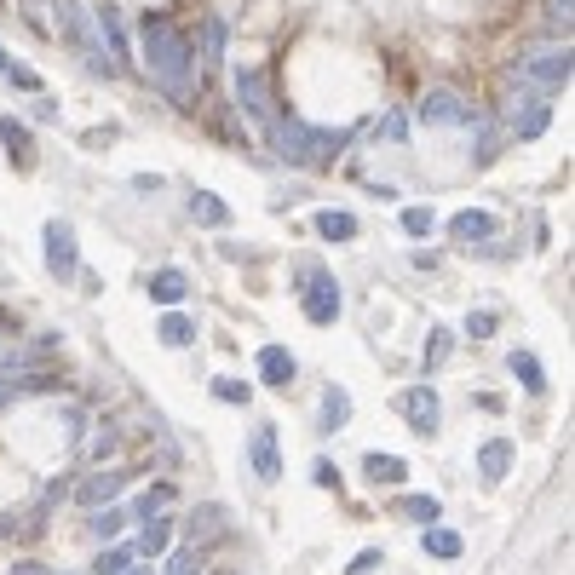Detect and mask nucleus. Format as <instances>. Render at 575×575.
<instances>
[{
  "instance_id": "1",
  "label": "nucleus",
  "mask_w": 575,
  "mask_h": 575,
  "mask_svg": "<svg viewBox=\"0 0 575 575\" xmlns=\"http://www.w3.org/2000/svg\"><path fill=\"white\" fill-rule=\"evenodd\" d=\"M138 41H144V69H150V81H156L167 98H190V75H196V46H190V35H184L173 18L144 12Z\"/></svg>"
},
{
  "instance_id": "2",
  "label": "nucleus",
  "mask_w": 575,
  "mask_h": 575,
  "mask_svg": "<svg viewBox=\"0 0 575 575\" xmlns=\"http://www.w3.org/2000/svg\"><path fill=\"white\" fill-rule=\"evenodd\" d=\"M265 138H271L276 161H288V167H328V161L345 150V138H351V133L305 127L299 115H276V121H265Z\"/></svg>"
},
{
  "instance_id": "3",
  "label": "nucleus",
  "mask_w": 575,
  "mask_h": 575,
  "mask_svg": "<svg viewBox=\"0 0 575 575\" xmlns=\"http://www.w3.org/2000/svg\"><path fill=\"white\" fill-rule=\"evenodd\" d=\"M512 75H518V81H529L535 92L570 87V46H541V52H524V58H512Z\"/></svg>"
},
{
  "instance_id": "4",
  "label": "nucleus",
  "mask_w": 575,
  "mask_h": 575,
  "mask_svg": "<svg viewBox=\"0 0 575 575\" xmlns=\"http://www.w3.org/2000/svg\"><path fill=\"white\" fill-rule=\"evenodd\" d=\"M299 311H305V322H317V328H328V322L340 317V305H345V294H340V282L328 271H317V265H299Z\"/></svg>"
},
{
  "instance_id": "5",
  "label": "nucleus",
  "mask_w": 575,
  "mask_h": 575,
  "mask_svg": "<svg viewBox=\"0 0 575 575\" xmlns=\"http://www.w3.org/2000/svg\"><path fill=\"white\" fill-rule=\"evenodd\" d=\"M41 242H46V271L58 276V282L81 276V248H75V225L69 219H46Z\"/></svg>"
},
{
  "instance_id": "6",
  "label": "nucleus",
  "mask_w": 575,
  "mask_h": 575,
  "mask_svg": "<svg viewBox=\"0 0 575 575\" xmlns=\"http://www.w3.org/2000/svg\"><path fill=\"white\" fill-rule=\"evenodd\" d=\"M414 115H420L426 127H472V121H478V110H472L460 92H449V87H432L420 104H414Z\"/></svg>"
},
{
  "instance_id": "7",
  "label": "nucleus",
  "mask_w": 575,
  "mask_h": 575,
  "mask_svg": "<svg viewBox=\"0 0 575 575\" xmlns=\"http://www.w3.org/2000/svg\"><path fill=\"white\" fill-rule=\"evenodd\" d=\"M236 98H242V110H248L259 127L282 115V110H276V98H271V75H265V69H253V64L236 69Z\"/></svg>"
},
{
  "instance_id": "8",
  "label": "nucleus",
  "mask_w": 575,
  "mask_h": 575,
  "mask_svg": "<svg viewBox=\"0 0 575 575\" xmlns=\"http://www.w3.org/2000/svg\"><path fill=\"white\" fill-rule=\"evenodd\" d=\"M552 121V104L541 98V92H518V98H506V127L518 138H541Z\"/></svg>"
},
{
  "instance_id": "9",
  "label": "nucleus",
  "mask_w": 575,
  "mask_h": 575,
  "mask_svg": "<svg viewBox=\"0 0 575 575\" xmlns=\"http://www.w3.org/2000/svg\"><path fill=\"white\" fill-rule=\"evenodd\" d=\"M397 414L409 420V432L432 437V432H437V420H443V403H437V391H432V386H409V391H397Z\"/></svg>"
},
{
  "instance_id": "10",
  "label": "nucleus",
  "mask_w": 575,
  "mask_h": 575,
  "mask_svg": "<svg viewBox=\"0 0 575 575\" xmlns=\"http://www.w3.org/2000/svg\"><path fill=\"white\" fill-rule=\"evenodd\" d=\"M248 460H253V472H259L265 483L282 478V455H276V426H253V437H248Z\"/></svg>"
},
{
  "instance_id": "11",
  "label": "nucleus",
  "mask_w": 575,
  "mask_h": 575,
  "mask_svg": "<svg viewBox=\"0 0 575 575\" xmlns=\"http://www.w3.org/2000/svg\"><path fill=\"white\" fill-rule=\"evenodd\" d=\"M495 230H501V219H495V213H483V207H466V213H455V219H449V236H455V242H466V248H472V242H489Z\"/></svg>"
},
{
  "instance_id": "12",
  "label": "nucleus",
  "mask_w": 575,
  "mask_h": 575,
  "mask_svg": "<svg viewBox=\"0 0 575 575\" xmlns=\"http://www.w3.org/2000/svg\"><path fill=\"white\" fill-rule=\"evenodd\" d=\"M294 374H299V363L288 345H259V380L265 386H294Z\"/></svg>"
},
{
  "instance_id": "13",
  "label": "nucleus",
  "mask_w": 575,
  "mask_h": 575,
  "mask_svg": "<svg viewBox=\"0 0 575 575\" xmlns=\"http://www.w3.org/2000/svg\"><path fill=\"white\" fill-rule=\"evenodd\" d=\"M121 483H127V472H115V466H104V472H92V478H81V489H75V501H81V506H110L115 495H121Z\"/></svg>"
},
{
  "instance_id": "14",
  "label": "nucleus",
  "mask_w": 575,
  "mask_h": 575,
  "mask_svg": "<svg viewBox=\"0 0 575 575\" xmlns=\"http://www.w3.org/2000/svg\"><path fill=\"white\" fill-rule=\"evenodd\" d=\"M512 455H518V449H512L506 437H489V443L478 449V472H483V483H501L506 472H512Z\"/></svg>"
},
{
  "instance_id": "15",
  "label": "nucleus",
  "mask_w": 575,
  "mask_h": 575,
  "mask_svg": "<svg viewBox=\"0 0 575 575\" xmlns=\"http://www.w3.org/2000/svg\"><path fill=\"white\" fill-rule=\"evenodd\" d=\"M357 213H345V207H322L317 213V236L322 242H357Z\"/></svg>"
},
{
  "instance_id": "16",
  "label": "nucleus",
  "mask_w": 575,
  "mask_h": 575,
  "mask_svg": "<svg viewBox=\"0 0 575 575\" xmlns=\"http://www.w3.org/2000/svg\"><path fill=\"white\" fill-rule=\"evenodd\" d=\"M184 294H190V276H184L179 265H161V271L150 276V299H156V305H179Z\"/></svg>"
},
{
  "instance_id": "17",
  "label": "nucleus",
  "mask_w": 575,
  "mask_h": 575,
  "mask_svg": "<svg viewBox=\"0 0 575 575\" xmlns=\"http://www.w3.org/2000/svg\"><path fill=\"white\" fill-rule=\"evenodd\" d=\"M506 368L518 374V386H524V391H535V397L547 391V368H541V357H535V351H512V357H506Z\"/></svg>"
},
{
  "instance_id": "18",
  "label": "nucleus",
  "mask_w": 575,
  "mask_h": 575,
  "mask_svg": "<svg viewBox=\"0 0 575 575\" xmlns=\"http://www.w3.org/2000/svg\"><path fill=\"white\" fill-rule=\"evenodd\" d=\"M190 219H196V225H207V230H225L230 225V207L219 202L213 190H196V196H190Z\"/></svg>"
},
{
  "instance_id": "19",
  "label": "nucleus",
  "mask_w": 575,
  "mask_h": 575,
  "mask_svg": "<svg viewBox=\"0 0 575 575\" xmlns=\"http://www.w3.org/2000/svg\"><path fill=\"white\" fill-rule=\"evenodd\" d=\"M363 472H368V483H403V478H409V460H403V455H380V449H374V455H363Z\"/></svg>"
},
{
  "instance_id": "20",
  "label": "nucleus",
  "mask_w": 575,
  "mask_h": 575,
  "mask_svg": "<svg viewBox=\"0 0 575 575\" xmlns=\"http://www.w3.org/2000/svg\"><path fill=\"white\" fill-rule=\"evenodd\" d=\"M225 506H196V518H190V541L202 547V541H219L225 535Z\"/></svg>"
},
{
  "instance_id": "21",
  "label": "nucleus",
  "mask_w": 575,
  "mask_h": 575,
  "mask_svg": "<svg viewBox=\"0 0 575 575\" xmlns=\"http://www.w3.org/2000/svg\"><path fill=\"white\" fill-rule=\"evenodd\" d=\"M345 420H351V391L328 386V391H322V432H340Z\"/></svg>"
},
{
  "instance_id": "22",
  "label": "nucleus",
  "mask_w": 575,
  "mask_h": 575,
  "mask_svg": "<svg viewBox=\"0 0 575 575\" xmlns=\"http://www.w3.org/2000/svg\"><path fill=\"white\" fill-rule=\"evenodd\" d=\"M156 334H161V345H167V351H184V345H196V322L179 317V311H167Z\"/></svg>"
},
{
  "instance_id": "23",
  "label": "nucleus",
  "mask_w": 575,
  "mask_h": 575,
  "mask_svg": "<svg viewBox=\"0 0 575 575\" xmlns=\"http://www.w3.org/2000/svg\"><path fill=\"white\" fill-rule=\"evenodd\" d=\"M167 541H173V518H144V529H138V552H167Z\"/></svg>"
},
{
  "instance_id": "24",
  "label": "nucleus",
  "mask_w": 575,
  "mask_h": 575,
  "mask_svg": "<svg viewBox=\"0 0 575 575\" xmlns=\"http://www.w3.org/2000/svg\"><path fill=\"white\" fill-rule=\"evenodd\" d=\"M460 547H466V541H460L455 529L426 524V552H432V558H460Z\"/></svg>"
},
{
  "instance_id": "25",
  "label": "nucleus",
  "mask_w": 575,
  "mask_h": 575,
  "mask_svg": "<svg viewBox=\"0 0 575 575\" xmlns=\"http://www.w3.org/2000/svg\"><path fill=\"white\" fill-rule=\"evenodd\" d=\"M397 512H403V518H414V524H437V512H443V506H437V495H403V501H397Z\"/></svg>"
},
{
  "instance_id": "26",
  "label": "nucleus",
  "mask_w": 575,
  "mask_h": 575,
  "mask_svg": "<svg viewBox=\"0 0 575 575\" xmlns=\"http://www.w3.org/2000/svg\"><path fill=\"white\" fill-rule=\"evenodd\" d=\"M202 58L207 64L225 58V18H202Z\"/></svg>"
},
{
  "instance_id": "27",
  "label": "nucleus",
  "mask_w": 575,
  "mask_h": 575,
  "mask_svg": "<svg viewBox=\"0 0 575 575\" xmlns=\"http://www.w3.org/2000/svg\"><path fill=\"white\" fill-rule=\"evenodd\" d=\"M449 351H455V334H449V328H432V340H426V351H420V368L432 374V368L443 363Z\"/></svg>"
},
{
  "instance_id": "28",
  "label": "nucleus",
  "mask_w": 575,
  "mask_h": 575,
  "mask_svg": "<svg viewBox=\"0 0 575 575\" xmlns=\"http://www.w3.org/2000/svg\"><path fill=\"white\" fill-rule=\"evenodd\" d=\"M121 524H127V512H121V506H92V535H98V541L121 535Z\"/></svg>"
},
{
  "instance_id": "29",
  "label": "nucleus",
  "mask_w": 575,
  "mask_h": 575,
  "mask_svg": "<svg viewBox=\"0 0 575 575\" xmlns=\"http://www.w3.org/2000/svg\"><path fill=\"white\" fill-rule=\"evenodd\" d=\"M472 127H478V167H489V161L501 156V133H495V127H489V121H472Z\"/></svg>"
},
{
  "instance_id": "30",
  "label": "nucleus",
  "mask_w": 575,
  "mask_h": 575,
  "mask_svg": "<svg viewBox=\"0 0 575 575\" xmlns=\"http://www.w3.org/2000/svg\"><path fill=\"white\" fill-rule=\"evenodd\" d=\"M213 397H219V403H248L253 386H248V380H230V374H219V380H213Z\"/></svg>"
},
{
  "instance_id": "31",
  "label": "nucleus",
  "mask_w": 575,
  "mask_h": 575,
  "mask_svg": "<svg viewBox=\"0 0 575 575\" xmlns=\"http://www.w3.org/2000/svg\"><path fill=\"white\" fill-rule=\"evenodd\" d=\"M133 564V547H110V552H98V564H92V575H121Z\"/></svg>"
},
{
  "instance_id": "32",
  "label": "nucleus",
  "mask_w": 575,
  "mask_h": 575,
  "mask_svg": "<svg viewBox=\"0 0 575 575\" xmlns=\"http://www.w3.org/2000/svg\"><path fill=\"white\" fill-rule=\"evenodd\" d=\"M167 575H202V547H179L167 558Z\"/></svg>"
},
{
  "instance_id": "33",
  "label": "nucleus",
  "mask_w": 575,
  "mask_h": 575,
  "mask_svg": "<svg viewBox=\"0 0 575 575\" xmlns=\"http://www.w3.org/2000/svg\"><path fill=\"white\" fill-rule=\"evenodd\" d=\"M432 225H437L432 207H403V230H409V236H432Z\"/></svg>"
},
{
  "instance_id": "34",
  "label": "nucleus",
  "mask_w": 575,
  "mask_h": 575,
  "mask_svg": "<svg viewBox=\"0 0 575 575\" xmlns=\"http://www.w3.org/2000/svg\"><path fill=\"white\" fill-rule=\"evenodd\" d=\"M495 328H501V311H472V317H466V334H472V340H489Z\"/></svg>"
},
{
  "instance_id": "35",
  "label": "nucleus",
  "mask_w": 575,
  "mask_h": 575,
  "mask_svg": "<svg viewBox=\"0 0 575 575\" xmlns=\"http://www.w3.org/2000/svg\"><path fill=\"white\" fill-rule=\"evenodd\" d=\"M167 501H173V489H167V483H161V489H150V495H138V518H156Z\"/></svg>"
},
{
  "instance_id": "36",
  "label": "nucleus",
  "mask_w": 575,
  "mask_h": 575,
  "mask_svg": "<svg viewBox=\"0 0 575 575\" xmlns=\"http://www.w3.org/2000/svg\"><path fill=\"white\" fill-rule=\"evenodd\" d=\"M0 138H6L12 150H29V127H23V121H12V115L0 121Z\"/></svg>"
},
{
  "instance_id": "37",
  "label": "nucleus",
  "mask_w": 575,
  "mask_h": 575,
  "mask_svg": "<svg viewBox=\"0 0 575 575\" xmlns=\"http://www.w3.org/2000/svg\"><path fill=\"white\" fill-rule=\"evenodd\" d=\"M380 564H386V558H380V552L368 547V552H357V558H351V570H345V575H374Z\"/></svg>"
},
{
  "instance_id": "38",
  "label": "nucleus",
  "mask_w": 575,
  "mask_h": 575,
  "mask_svg": "<svg viewBox=\"0 0 575 575\" xmlns=\"http://www.w3.org/2000/svg\"><path fill=\"white\" fill-rule=\"evenodd\" d=\"M311 478H317V489H334V483H340V466H334V460H317Z\"/></svg>"
},
{
  "instance_id": "39",
  "label": "nucleus",
  "mask_w": 575,
  "mask_h": 575,
  "mask_svg": "<svg viewBox=\"0 0 575 575\" xmlns=\"http://www.w3.org/2000/svg\"><path fill=\"white\" fill-rule=\"evenodd\" d=\"M380 133H386L391 144H403V138H409V121H403V115H386V121H380Z\"/></svg>"
},
{
  "instance_id": "40",
  "label": "nucleus",
  "mask_w": 575,
  "mask_h": 575,
  "mask_svg": "<svg viewBox=\"0 0 575 575\" xmlns=\"http://www.w3.org/2000/svg\"><path fill=\"white\" fill-rule=\"evenodd\" d=\"M547 18L558 23V29H570V0H547Z\"/></svg>"
},
{
  "instance_id": "41",
  "label": "nucleus",
  "mask_w": 575,
  "mask_h": 575,
  "mask_svg": "<svg viewBox=\"0 0 575 575\" xmlns=\"http://www.w3.org/2000/svg\"><path fill=\"white\" fill-rule=\"evenodd\" d=\"M110 449H115V432H98V437H92V460H104Z\"/></svg>"
},
{
  "instance_id": "42",
  "label": "nucleus",
  "mask_w": 575,
  "mask_h": 575,
  "mask_svg": "<svg viewBox=\"0 0 575 575\" xmlns=\"http://www.w3.org/2000/svg\"><path fill=\"white\" fill-rule=\"evenodd\" d=\"M6 75H12V87H23V92H35V87H41V81H35L29 69H6Z\"/></svg>"
},
{
  "instance_id": "43",
  "label": "nucleus",
  "mask_w": 575,
  "mask_h": 575,
  "mask_svg": "<svg viewBox=\"0 0 575 575\" xmlns=\"http://www.w3.org/2000/svg\"><path fill=\"white\" fill-rule=\"evenodd\" d=\"M12 575H52L46 564H12Z\"/></svg>"
},
{
  "instance_id": "44",
  "label": "nucleus",
  "mask_w": 575,
  "mask_h": 575,
  "mask_svg": "<svg viewBox=\"0 0 575 575\" xmlns=\"http://www.w3.org/2000/svg\"><path fill=\"white\" fill-rule=\"evenodd\" d=\"M121 575H156V570H144V564H127V570H121Z\"/></svg>"
},
{
  "instance_id": "45",
  "label": "nucleus",
  "mask_w": 575,
  "mask_h": 575,
  "mask_svg": "<svg viewBox=\"0 0 575 575\" xmlns=\"http://www.w3.org/2000/svg\"><path fill=\"white\" fill-rule=\"evenodd\" d=\"M6 397H12V380H6V374H0V403H6Z\"/></svg>"
},
{
  "instance_id": "46",
  "label": "nucleus",
  "mask_w": 575,
  "mask_h": 575,
  "mask_svg": "<svg viewBox=\"0 0 575 575\" xmlns=\"http://www.w3.org/2000/svg\"><path fill=\"white\" fill-rule=\"evenodd\" d=\"M6 69H12V64H6V46H0V75H6Z\"/></svg>"
},
{
  "instance_id": "47",
  "label": "nucleus",
  "mask_w": 575,
  "mask_h": 575,
  "mask_svg": "<svg viewBox=\"0 0 575 575\" xmlns=\"http://www.w3.org/2000/svg\"><path fill=\"white\" fill-rule=\"evenodd\" d=\"M225 575H236V570H225Z\"/></svg>"
}]
</instances>
